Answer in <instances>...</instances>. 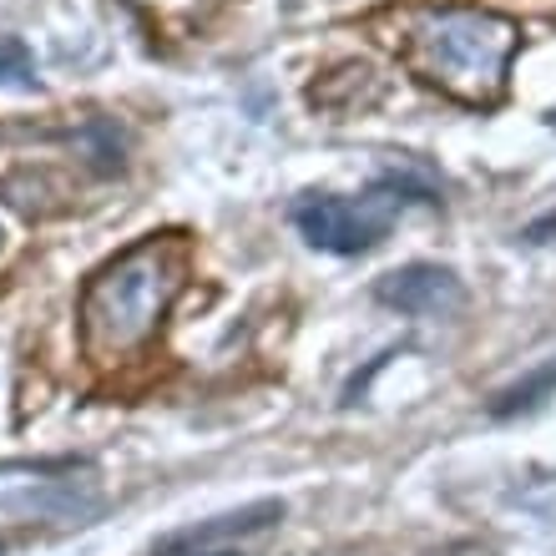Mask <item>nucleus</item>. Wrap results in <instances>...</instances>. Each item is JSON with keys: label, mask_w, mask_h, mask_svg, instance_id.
<instances>
[{"label": "nucleus", "mask_w": 556, "mask_h": 556, "mask_svg": "<svg viewBox=\"0 0 556 556\" xmlns=\"http://www.w3.org/2000/svg\"><path fill=\"white\" fill-rule=\"evenodd\" d=\"M405 192H400L395 177H380L369 192L359 198H339V192H308L304 203H293V228L304 233L308 249L324 253H369L380 249L390 223H395Z\"/></svg>", "instance_id": "7ed1b4c3"}, {"label": "nucleus", "mask_w": 556, "mask_h": 556, "mask_svg": "<svg viewBox=\"0 0 556 556\" xmlns=\"http://www.w3.org/2000/svg\"><path fill=\"white\" fill-rule=\"evenodd\" d=\"M0 87L11 91H36L41 76H36V56L21 36H0Z\"/></svg>", "instance_id": "9d476101"}, {"label": "nucleus", "mask_w": 556, "mask_h": 556, "mask_svg": "<svg viewBox=\"0 0 556 556\" xmlns=\"http://www.w3.org/2000/svg\"><path fill=\"white\" fill-rule=\"evenodd\" d=\"M375 299L410 319H455L466 308V283L445 264H405L375 283Z\"/></svg>", "instance_id": "20e7f679"}, {"label": "nucleus", "mask_w": 556, "mask_h": 556, "mask_svg": "<svg viewBox=\"0 0 556 556\" xmlns=\"http://www.w3.org/2000/svg\"><path fill=\"white\" fill-rule=\"evenodd\" d=\"M380 97H384V76L375 61H339L308 87V102L319 112H334V117H354V112L375 106Z\"/></svg>", "instance_id": "0eeeda50"}, {"label": "nucleus", "mask_w": 556, "mask_h": 556, "mask_svg": "<svg viewBox=\"0 0 556 556\" xmlns=\"http://www.w3.org/2000/svg\"><path fill=\"white\" fill-rule=\"evenodd\" d=\"M283 521V501L264 496V501H249L238 511H223V516H207V521H192V527H177L167 536H157L152 556H207V552H228V546L249 542V536H264Z\"/></svg>", "instance_id": "39448f33"}, {"label": "nucleus", "mask_w": 556, "mask_h": 556, "mask_svg": "<svg viewBox=\"0 0 556 556\" xmlns=\"http://www.w3.org/2000/svg\"><path fill=\"white\" fill-rule=\"evenodd\" d=\"M521 46L516 21L485 5H420L405 15L400 56L425 87L460 106H496L506 97V72Z\"/></svg>", "instance_id": "f03ea898"}, {"label": "nucleus", "mask_w": 556, "mask_h": 556, "mask_svg": "<svg viewBox=\"0 0 556 556\" xmlns=\"http://www.w3.org/2000/svg\"><path fill=\"white\" fill-rule=\"evenodd\" d=\"M0 556H5V542H0Z\"/></svg>", "instance_id": "4468645a"}, {"label": "nucleus", "mask_w": 556, "mask_h": 556, "mask_svg": "<svg viewBox=\"0 0 556 556\" xmlns=\"http://www.w3.org/2000/svg\"><path fill=\"white\" fill-rule=\"evenodd\" d=\"M188 283V243L177 233H152L117 258H106L81 289V344L91 359H127L162 329L173 299Z\"/></svg>", "instance_id": "f257e3e1"}, {"label": "nucleus", "mask_w": 556, "mask_h": 556, "mask_svg": "<svg viewBox=\"0 0 556 556\" xmlns=\"http://www.w3.org/2000/svg\"><path fill=\"white\" fill-rule=\"evenodd\" d=\"M552 395H556V359H546V365H536L531 375H521V380L506 384V390L491 400V420H516V415L542 410Z\"/></svg>", "instance_id": "1a4fd4ad"}, {"label": "nucleus", "mask_w": 556, "mask_h": 556, "mask_svg": "<svg viewBox=\"0 0 556 556\" xmlns=\"http://www.w3.org/2000/svg\"><path fill=\"white\" fill-rule=\"evenodd\" d=\"M546 122H552V127H556V106H552V117H546Z\"/></svg>", "instance_id": "ddd939ff"}, {"label": "nucleus", "mask_w": 556, "mask_h": 556, "mask_svg": "<svg viewBox=\"0 0 556 556\" xmlns=\"http://www.w3.org/2000/svg\"><path fill=\"white\" fill-rule=\"evenodd\" d=\"M51 192L66 198V188H56V177L46 173V167H21V173L0 177V198H5L21 218H51V213H61V203H51Z\"/></svg>", "instance_id": "6e6552de"}, {"label": "nucleus", "mask_w": 556, "mask_h": 556, "mask_svg": "<svg viewBox=\"0 0 556 556\" xmlns=\"http://www.w3.org/2000/svg\"><path fill=\"white\" fill-rule=\"evenodd\" d=\"M0 511H21L36 521H91L102 511V496L91 481H36L30 491L0 496Z\"/></svg>", "instance_id": "423d86ee"}, {"label": "nucleus", "mask_w": 556, "mask_h": 556, "mask_svg": "<svg viewBox=\"0 0 556 556\" xmlns=\"http://www.w3.org/2000/svg\"><path fill=\"white\" fill-rule=\"evenodd\" d=\"M546 233H556V213H552V218H546V223H536V228H527V238H531V243H546Z\"/></svg>", "instance_id": "9b49d317"}, {"label": "nucleus", "mask_w": 556, "mask_h": 556, "mask_svg": "<svg viewBox=\"0 0 556 556\" xmlns=\"http://www.w3.org/2000/svg\"><path fill=\"white\" fill-rule=\"evenodd\" d=\"M207 556H238V552H207Z\"/></svg>", "instance_id": "f8f14e48"}]
</instances>
